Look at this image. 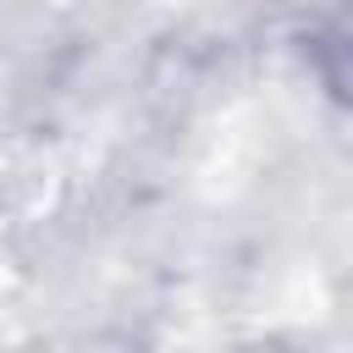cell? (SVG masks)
<instances>
[{
  "mask_svg": "<svg viewBox=\"0 0 353 353\" xmlns=\"http://www.w3.org/2000/svg\"><path fill=\"white\" fill-rule=\"evenodd\" d=\"M309 61H314V77L325 83V94L353 110V6H342L336 17H325L314 28Z\"/></svg>",
  "mask_w": 353,
  "mask_h": 353,
  "instance_id": "1",
  "label": "cell"
}]
</instances>
